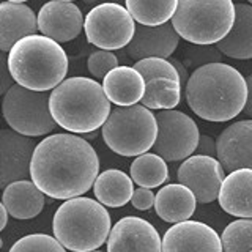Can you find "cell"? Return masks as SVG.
I'll use <instances>...</instances> for the list:
<instances>
[{
  "label": "cell",
  "instance_id": "obj_1",
  "mask_svg": "<svg viewBox=\"0 0 252 252\" xmlns=\"http://www.w3.org/2000/svg\"><path fill=\"white\" fill-rule=\"evenodd\" d=\"M99 175V159L89 140L76 134H52L35 148L30 178L57 200L81 197Z\"/></svg>",
  "mask_w": 252,
  "mask_h": 252
},
{
  "label": "cell",
  "instance_id": "obj_2",
  "mask_svg": "<svg viewBox=\"0 0 252 252\" xmlns=\"http://www.w3.org/2000/svg\"><path fill=\"white\" fill-rule=\"evenodd\" d=\"M191 110L207 122L224 123L240 115L248 102V82L238 69L225 63L195 68L186 84Z\"/></svg>",
  "mask_w": 252,
  "mask_h": 252
},
{
  "label": "cell",
  "instance_id": "obj_3",
  "mask_svg": "<svg viewBox=\"0 0 252 252\" xmlns=\"http://www.w3.org/2000/svg\"><path fill=\"white\" fill-rule=\"evenodd\" d=\"M51 114L60 128L71 134H89L104 126L112 112L102 85L94 79H65L51 92Z\"/></svg>",
  "mask_w": 252,
  "mask_h": 252
},
{
  "label": "cell",
  "instance_id": "obj_4",
  "mask_svg": "<svg viewBox=\"0 0 252 252\" xmlns=\"http://www.w3.org/2000/svg\"><path fill=\"white\" fill-rule=\"evenodd\" d=\"M6 62L14 82L33 92L54 90L68 73L66 52L44 35L22 38L8 52Z\"/></svg>",
  "mask_w": 252,
  "mask_h": 252
},
{
  "label": "cell",
  "instance_id": "obj_5",
  "mask_svg": "<svg viewBox=\"0 0 252 252\" xmlns=\"http://www.w3.org/2000/svg\"><path fill=\"white\" fill-rule=\"evenodd\" d=\"M54 236L73 252L96 251L110 235V216L106 207L89 197L65 200L52 220Z\"/></svg>",
  "mask_w": 252,
  "mask_h": 252
},
{
  "label": "cell",
  "instance_id": "obj_6",
  "mask_svg": "<svg viewBox=\"0 0 252 252\" xmlns=\"http://www.w3.org/2000/svg\"><path fill=\"white\" fill-rule=\"evenodd\" d=\"M235 18L233 0H178L172 26L185 41L211 46L230 33Z\"/></svg>",
  "mask_w": 252,
  "mask_h": 252
},
{
  "label": "cell",
  "instance_id": "obj_7",
  "mask_svg": "<svg viewBox=\"0 0 252 252\" xmlns=\"http://www.w3.org/2000/svg\"><path fill=\"white\" fill-rule=\"evenodd\" d=\"M102 139L120 156H140L153 148L158 137L156 115L142 104L117 106L102 126Z\"/></svg>",
  "mask_w": 252,
  "mask_h": 252
},
{
  "label": "cell",
  "instance_id": "obj_8",
  "mask_svg": "<svg viewBox=\"0 0 252 252\" xmlns=\"http://www.w3.org/2000/svg\"><path fill=\"white\" fill-rule=\"evenodd\" d=\"M51 94L33 92L14 84L3 94L2 112L10 129L27 137H39L49 134L57 123L49 107Z\"/></svg>",
  "mask_w": 252,
  "mask_h": 252
},
{
  "label": "cell",
  "instance_id": "obj_9",
  "mask_svg": "<svg viewBox=\"0 0 252 252\" xmlns=\"http://www.w3.org/2000/svg\"><path fill=\"white\" fill-rule=\"evenodd\" d=\"M136 21L118 3L96 5L85 16V36L90 44L102 51H117L128 46L136 33Z\"/></svg>",
  "mask_w": 252,
  "mask_h": 252
},
{
  "label": "cell",
  "instance_id": "obj_10",
  "mask_svg": "<svg viewBox=\"0 0 252 252\" xmlns=\"http://www.w3.org/2000/svg\"><path fill=\"white\" fill-rule=\"evenodd\" d=\"M158 137L153 153L165 161H185L197 152L200 132L191 117L180 110H159L156 114Z\"/></svg>",
  "mask_w": 252,
  "mask_h": 252
},
{
  "label": "cell",
  "instance_id": "obj_11",
  "mask_svg": "<svg viewBox=\"0 0 252 252\" xmlns=\"http://www.w3.org/2000/svg\"><path fill=\"white\" fill-rule=\"evenodd\" d=\"M178 183L194 192L199 203L215 202L225 180V169L215 156L192 155L178 169Z\"/></svg>",
  "mask_w": 252,
  "mask_h": 252
},
{
  "label": "cell",
  "instance_id": "obj_12",
  "mask_svg": "<svg viewBox=\"0 0 252 252\" xmlns=\"http://www.w3.org/2000/svg\"><path fill=\"white\" fill-rule=\"evenodd\" d=\"M33 137L22 136L13 129H0V186L27 180L36 148Z\"/></svg>",
  "mask_w": 252,
  "mask_h": 252
},
{
  "label": "cell",
  "instance_id": "obj_13",
  "mask_svg": "<svg viewBox=\"0 0 252 252\" xmlns=\"http://www.w3.org/2000/svg\"><path fill=\"white\" fill-rule=\"evenodd\" d=\"M107 252H162V240L148 220L126 216L110 230Z\"/></svg>",
  "mask_w": 252,
  "mask_h": 252
},
{
  "label": "cell",
  "instance_id": "obj_14",
  "mask_svg": "<svg viewBox=\"0 0 252 252\" xmlns=\"http://www.w3.org/2000/svg\"><path fill=\"white\" fill-rule=\"evenodd\" d=\"M162 252H224V248L215 228L189 219L164 233Z\"/></svg>",
  "mask_w": 252,
  "mask_h": 252
},
{
  "label": "cell",
  "instance_id": "obj_15",
  "mask_svg": "<svg viewBox=\"0 0 252 252\" xmlns=\"http://www.w3.org/2000/svg\"><path fill=\"white\" fill-rule=\"evenodd\" d=\"M85 19L73 2L51 0L41 6L38 13V30L41 35L57 43H68L79 36Z\"/></svg>",
  "mask_w": 252,
  "mask_h": 252
},
{
  "label": "cell",
  "instance_id": "obj_16",
  "mask_svg": "<svg viewBox=\"0 0 252 252\" xmlns=\"http://www.w3.org/2000/svg\"><path fill=\"white\" fill-rule=\"evenodd\" d=\"M218 159L227 172L252 169V120H240L216 139Z\"/></svg>",
  "mask_w": 252,
  "mask_h": 252
},
{
  "label": "cell",
  "instance_id": "obj_17",
  "mask_svg": "<svg viewBox=\"0 0 252 252\" xmlns=\"http://www.w3.org/2000/svg\"><path fill=\"white\" fill-rule=\"evenodd\" d=\"M180 35L173 29L172 22L162 24L158 27L139 26L136 27L132 41L125 47L128 57L134 62L159 57L169 59L178 47Z\"/></svg>",
  "mask_w": 252,
  "mask_h": 252
},
{
  "label": "cell",
  "instance_id": "obj_18",
  "mask_svg": "<svg viewBox=\"0 0 252 252\" xmlns=\"http://www.w3.org/2000/svg\"><path fill=\"white\" fill-rule=\"evenodd\" d=\"M38 18L33 10L24 3H0V49L10 52L22 38L36 35Z\"/></svg>",
  "mask_w": 252,
  "mask_h": 252
},
{
  "label": "cell",
  "instance_id": "obj_19",
  "mask_svg": "<svg viewBox=\"0 0 252 252\" xmlns=\"http://www.w3.org/2000/svg\"><path fill=\"white\" fill-rule=\"evenodd\" d=\"M218 200L227 215L252 219V169H238L228 173L220 186Z\"/></svg>",
  "mask_w": 252,
  "mask_h": 252
},
{
  "label": "cell",
  "instance_id": "obj_20",
  "mask_svg": "<svg viewBox=\"0 0 252 252\" xmlns=\"http://www.w3.org/2000/svg\"><path fill=\"white\" fill-rule=\"evenodd\" d=\"M102 89L110 102L126 107L142 101L147 82L134 66H117L102 79Z\"/></svg>",
  "mask_w": 252,
  "mask_h": 252
},
{
  "label": "cell",
  "instance_id": "obj_21",
  "mask_svg": "<svg viewBox=\"0 0 252 252\" xmlns=\"http://www.w3.org/2000/svg\"><path fill=\"white\" fill-rule=\"evenodd\" d=\"M44 195L33 181L19 180L3 189L2 205L14 219H33L44 208Z\"/></svg>",
  "mask_w": 252,
  "mask_h": 252
},
{
  "label": "cell",
  "instance_id": "obj_22",
  "mask_svg": "<svg viewBox=\"0 0 252 252\" xmlns=\"http://www.w3.org/2000/svg\"><path fill=\"white\" fill-rule=\"evenodd\" d=\"M197 199L189 188L181 183L165 185L156 194V215L165 222L178 224L189 220L195 211Z\"/></svg>",
  "mask_w": 252,
  "mask_h": 252
},
{
  "label": "cell",
  "instance_id": "obj_23",
  "mask_svg": "<svg viewBox=\"0 0 252 252\" xmlns=\"http://www.w3.org/2000/svg\"><path fill=\"white\" fill-rule=\"evenodd\" d=\"M236 18L235 24L222 41L216 47L220 54L235 60H249L252 59V5L236 3Z\"/></svg>",
  "mask_w": 252,
  "mask_h": 252
},
{
  "label": "cell",
  "instance_id": "obj_24",
  "mask_svg": "<svg viewBox=\"0 0 252 252\" xmlns=\"http://www.w3.org/2000/svg\"><path fill=\"white\" fill-rule=\"evenodd\" d=\"M134 191L136 189H134L132 178L118 169H107L101 172L93 185L96 200L110 208H120L131 202Z\"/></svg>",
  "mask_w": 252,
  "mask_h": 252
},
{
  "label": "cell",
  "instance_id": "obj_25",
  "mask_svg": "<svg viewBox=\"0 0 252 252\" xmlns=\"http://www.w3.org/2000/svg\"><path fill=\"white\" fill-rule=\"evenodd\" d=\"M126 8L140 26L158 27L172 21L178 0H126Z\"/></svg>",
  "mask_w": 252,
  "mask_h": 252
},
{
  "label": "cell",
  "instance_id": "obj_26",
  "mask_svg": "<svg viewBox=\"0 0 252 252\" xmlns=\"http://www.w3.org/2000/svg\"><path fill=\"white\" fill-rule=\"evenodd\" d=\"M131 178L139 188L153 189L164 185L169 178L165 159L156 153H144L131 164Z\"/></svg>",
  "mask_w": 252,
  "mask_h": 252
},
{
  "label": "cell",
  "instance_id": "obj_27",
  "mask_svg": "<svg viewBox=\"0 0 252 252\" xmlns=\"http://www.w3.org/2000/svg\"><path fill=\"white\" fill-rule=\"evenodd\" d=\"M181 101V82L172 81V79H153L147 82L145 94L142 98V106L150 110H169L180 104Z\"/></svg>",
  "mask_w": 252,
  "mask_h": 252
},
{
  "label": "cell",
  "instance_id": "obj_28",
  "mask_svg": "<svg viewBox=\"0 0 252 252\" xmlns=\"http://www.w3.org/2000/svg\"><path fill=\"white\" fill-rule=\"evenodd\" d=\"M224 252L252 251V219H236L228 224L220 235Z\"/></svg>",
  "mask_w": 252,
  "mask_h": 252
},
{
  "label": "cell",
  "instance_id": "obj_29",
  "mask_svg": "<svg viewBox=\"0 0 252 252\" xmlns=\"http://www.w3.org/2000/svg\"><path fill=\"white\" fill-rule=\"evenodd\" d=\"M8 252H66V248L55 236L32 233L19 238Z\"/></svg>",
  "mask_w": 252,
  "mask_h": 252
},
{
  "label": "cell",
  "instance_id": "obj_30",
  "mask_svg": "<svg viewBox=\"0 0 252 252\" xmlns=\"http://www.w3.org/2000/svg\"><path fill=\"white\" fill-rule=\"evenodd\" d=\"M134 68L144 76L145 82L153 81V79H159V77H165V79H172V81L181 82L177 68L173 66V63L167 59H159V57L144 59V60H139L134 63Z\"/></svg>",
  "mask_w": 252,
  "mask_h": 252
},
{
  "label": "cell",
  "instance_id": "obj_31",
  "mask_svg": "<svg viewBox=\"0 0 252 252\" xmlns=\"http://www.w3.org/2000/svg\"><path fill=\"white\" fill-rule=\"evenodd\" d=\"M118 66V59L112 51H96L87 60V69L96 79H104L110 71Z\"/></svg>",
  "mask_w": 252,
  "mask_h": 252
},
{
  "label": "cell",
  "instance_id": "obj_32",
  "mask_svg": "<svg viewBox=\"0 0 252 252\" xmlns=\"http://www.w3.org/2000/svg\"><path fill=\"white\" fill-rule=\"evenodd\" d=\"M185 60L186 66L200 68L203 65H210V63H220V52L218 47L215 49V47L194 44L185 49Z\"/></svg>",
  "mask_w": 252,
  "mask_h": 252
},
{
  "label": "cell",
  "instance_id": "obj_33",
  "mask_svg": "<svg viewBox=\"0 0 252 252\" xmlns=\"http://www.w3.org/2000/svg\"><path fill=\"white\" fill-rule=\"evenodd\" d=\"M155 202H156V195L152 192V189L147 188H137L131 199L132 207L140 211H147L152 207H155Z\"/></svg>",
  "mask_w": 252,
  "mask_h": 252
},
{
  "label": "cell",
  "instance_id": "obj_34",
  "mask_svg": "<svg viewBox=\"0 0 252 252\" xmlns=\"http://www.w3.org/2000/svg\"><path fill=\"white\" fill-rule=\"evenodd\" d=\"M0 77H2V81H0V93L5 94L14 85L13 84L14 79H13V76L10 73V68H8L6 57L2 59V65H0Z\"/></svg>",
  "mask_w": 252,
  "mask_h": 252
},
{
  "label": "cell",
  "instance_id": "obj_35",
  "mask_svg": "<svg viewBox=\"0 0 252 252\" xmlns=\"http://www.w3.org/2000/svg\"><path fill=\"white\" fill-rule=\"evenodd\" d=\"M218 153L216 150V142L213 140L207 134H202L199 140V147H197V155H205V156H215Z\"/></svg>",
  "mask_w": 252,
  "mask_h": 252
},
{
  "label": "cell",
  "instance_id": "obj_36",
  "mask_svg": "<svg viewBox=\"0 0 252 252\" xmlns=\"http://www.w3.org/2000/svg\"><path fill=\"white\" fill-rule=\"evenodd\" d=\"M246 82H248V102L246 107H244V114L252 118V74L246 77Z\"/></svg>",
  "mask_w": 252,
  "mask_h": 252
},
{
  "label": "cell",
  "instance_id": "obj_37",
  "mask_svg": "<svg viewBox=\"0 0 252 252\" xmlns=\"http://www.w3.org/2000/svg\"><path fill=\"white\" fill-rule=\"evenodd\" d=\"M172 63H173V66L177 68V71H178V74H180V79H181V84H188V73H186V66L185 65H181V62L180 60H177V59H172L170 60Z\"/></svg>",
  "mask_w": 252,
  "mask_h": 252
},
{
  "label": "cell",
  "instance_id": "obj_38",
  "mask_svg": "<svg viewBox=\"0 0 252 252\" xmlns=\"http://www.w3.org/2000/svg\"><path fill=\"white\" fill-rule=\"evenodd\" d=\"M8 216H10V213H8V210L3 207V205H0V218H2V220H0V230H3V228L6 227Z\"/></svg>",
  "mask_w": 252,
  "mask_h": 252
},
{
  "label": "cell",
  "instance_id": "obj_39",
  "mask_svg": "<svg viewBox=\"0 0 252 252\" xmlns=\"http://www.w3.org/2000/svg\"><path fill=\"white\" fill-rule=\"evenodd\" d=\"M6 2H11V3H24V2H27V0H6Z\"/></svg>",
  "mask_w": 252,
  "mask_h": 252
},
{
  "label": "cell",
  "instance_id": "obj_40",
  "mask_svg": "<svg viewBox=\"0 0 252 252\" xmlns=\"http://www.w3.org/2000/svg\"><path fill=\"white\" fill-rule=\"evenodd\" d=\"M90 252H102V251H98V249H96V251H90Z\"/></svg>",
  "mask_w": 252,
  "mask_h": 252
},
{
  "label": "cell",
  "instance_id": "obj_41",
  "mask_svg": "<svg viewBox=\"0 0 252 252\" xmlns=\"http://www.w3.org/2000/svg\"><path fill=\"white\" fill-rule=\"evenodd\" d=\"M63 2H73V0H63Z\"/></svg>",
  "mask_w": 252,
  "mask_h": 252
},
{
  "label": "cell",
  "instance_id": "obj_42",
  "mask_svg": "<svg viewBox=\"0 0 252 252\" xmlns=\"http://www.w3.org/2000/svg\"><path fill=\"white\" fill-rule=\"evenodd\" d=\"M248 2H249V3H251V5H252V0H248Z\"/></svg>",
  "mask_w": 252,
  "mask_h": 252
},
{
  "label": "cell",
  "instance_id": "obj_43",
  "mask_svg": "<svg viewBox=\"0 0 252 252\" xmlns=\"http://www.w3.org/2000/svg\"><path fill=\"white\" fill-rule=\"evenodd\" d=\"M251 252H252V251H251Z\"/></svg>",
  "mask_w": 252,
  "mask_h": 252
}]
</instances>
